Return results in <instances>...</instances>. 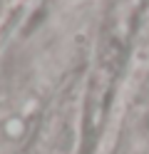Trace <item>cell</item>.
<instances>
[{"label": "cell", "instance_id": "obj_1", "mask_svg": "<svg viewBox=\"0 0 149 154\" xmlns=\"http://www.w3.org/2000/svg\"><path fill=\"white\" fill-rule=\"evenodd\" d=\"M25 132H27V122L20 114H13V117H8L3 122V137L10 139V142H20L25 137Z\"/></svg>", "mask_w": 149, "mask_h": 154}]
</instances>
